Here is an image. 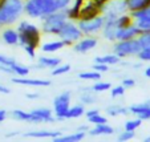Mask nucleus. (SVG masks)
<instances>
[{
  "mask_svg": "<svg viewBox=\"0 0 150 142\" xmlns=\"http://www.w3.org/2000/svg\"><path fill=\"white\" fill-rule=\"evenodd\" d=\"M71 0H28L24 9L31 17H44L67 8Z\"/></svg>",
  "mask_w": 150,
  "mask_h": 142,
  "instance_id": "nucleus-1",
  "label": "nucleus"
},
{
  "mask_svg": "<svg viewBox=\"0 0 150 142\" xmlns=\"http://www.w3.org/2000/svg\"><path fill=\"white\" fill-rule=\"evenodd\" d=\"M23 9L21 0H4L0 6V24H12L23 13Z\"/></svg>",
  "mask_w": 150,
  "mask_h": 142,
  "instance_id": "nucleus-2",
  "label": "nucleus"
},
{
  "mask_svg": "<svg viewBox=\"0 0 150 142\" xmlns=\"http://www.w3.org/2000/svg\"><path fill=\"white\" fill-rule=\"evenodd\" d=\"M19 41L23 44L24 47H32L35 48L36 44L39 43V31L37 28L33 25V24H29L27 21H23V23L19 25Z\"/></svg>",
  "mask_w": 150,
  "mask_h": 142,
  "instance_id": "nucleus-3",
  "label": "nucleus"
},
{
  "mask_svg": "<svg viewBox=\"0 0 150 142\" xmlns=\"http://www.w3.org/2000/svg\"><path fill=\"white\" fill-rule=\"evenodd\" d=\"M67 17H68V13L59 11L44 16V23H42L44 32H47V33H59L62 24L67 21Z\"/></svg>",
  "mask_w": 150,
  "mask_h": 142,
  "instance_id": "nucleus-4",
  "label": "nucleus"
},
{
  "mask_svg": "<svg viewBox=\"0 0 150 142\" xmlns=\"http://www.w3.org/2000/svg\"><path fill=\"white\" fill-rule=\"evenodd\" d=\"M141 51V45H139L137 39L130 40H121L118 44L114 45V52L118 57H125L129 54H137Z\"/></svg>",
  "mask_w": 150,
  "mask_h": 142,
  "instance_id": "nucleus-5",
  "label": "nucleus"
},
{
  "mask_svg": "<svg viewBox=\"0 0 150 142\" xmlns=\"http://www.w3.org/2000/svg\"><path fill=\"white\" fill-rule=\"evenodd\" d=\"M81 35L82 32L80 31V28L74 25L73 23H71V21H65L59 32V36L65 41V44L73 43V41L79 40L81 37Z\"/></svg>",
  "mask_w": 150,
  "mask_h": 142,
  "instance_id": "nucleus-6",
  "label": "nucleus"
},
{
  "mask_svg": "<svg viewBox=\"0 0 150 142\" xmlns=\"http://www.w3.org/2000/svg\"><path fill=\"white\" fill-rule=\"evenodd\" d=\"M69 102H71V93L69 92H65V93L60 94L59 97L54 98V113H56V117L59 119L67 118V113L69 110Z\"/></svg>",
  "mask_w": 150,
  "mask_h": 142,
  "instance_id": "nucleus-7",
  "label": "nucleus"
},
{
  "mask_svg": "<svg viewBox=\"0 0 150 142\" xmlns=\"http://www.w3.org/2000/svg\"><path fill=\"white\" fill-rule=\"evenodd\" d=\"M105 19L101 16H93L89 17V19L81 20L79 23V28L81 32L84 33H93V32H97L104 27Z\"/></svg>",
  "mask_w": 150,
  "mask_h": 142,
  "instance_id": "nucleus-8",
  "label": "nucleus"
},
{
  "mask_svg": "<svg viewBox=\"0 0 150 142\" xmlns=\"http://www.w3.org/2000/svg\"><path fill=\"white\" fill-rule=\"evenodd\" d=\"M133 17L137 19L136 25L141 32H150V4L146 8L133 12Z\"/></svg>",
  "mask_w": 150,
  "mask_h": 142,
  "instance_id": "nucleus-9",
  "label": "nucleus"
},
{
  "mask_svg": "<svg viewBox=\"0 0 150 142\" xmlns=\"http://www.w3.org/2000/svg\"><path fill=\"white\" fill-rule=\"evenodd\" d=\"M126 0H112L102 7L105 15H116V16H120L122 12L126 11Z\"/></svg>",
  "mask_w": 150,
  "mask_h": 142,
  "instance_id": "nucleus-10",
  "label": "nucleus"
},
{
  "mask_svg": "<svg viewBox=\"0 0 150 142\" xmlns=\"http://www.w3.org/2000/svg\"><path fill=\"white\" fill-rule=\"evenodd\" d=\"M139 33H141V31L138 29V27L129 24V25H126V27L117 28L116 39L117 40H130V39H134V37Z\"/></svg>",
  "mask_w": 150,
  "mask_h": 142,
  "instance_id": "nucleus-11",
  "label": "nucleus"
},
{
  "mask_svg": "<svg viewBox=\"0 0 150 142\" xmlns=\"http://www.w3.org/2000/svg\"><path fill=\"white\" fill-rule=\"evenodd\" d=\"M96 45H97V40L88 37V39H84V40H81L80 43H77L73 49L76 52H82V53H84V52H88V51H91V49H93Z\"/></svg>",
  "mask_w": 150,
  "mask_h": 142,
  "instance_id": "nucleus-12",
  "label": "nucleus"
},
{
  "mask_svg": "<svg viewBox=\"0 0 150 142\" xmlns=\"http://www.w3.org/2000/svg\"><path fill=\"white\" fill-rule=\"evenodd\" d=\"M12 116L15 117L19 121H29V122H41V118L36 117L35 114L32 113H25L23 110H13Z\"/></svg>",
  "mask_w": 150,
  "mask_h": 142,
  "instance_id": "nucleus-13",
  "label": "nucleus"
},
{
  "mask_svg": "<svg viewBox=\"0 0 150 142\" xmlns=\"http://www.w3.org/2000/svg\"><path fill=\"white\" fill-rule=\"evenodd\" d=\"M13 83L21 84V85H29V86H48V85H51V83L45 81V80H29V78H13Z\"/></svg>",
  "mask_w": 150,
  "mask_h": 142,
  "instance_id": "nucleus-14",
  "label": "nucleus"
},
{
  "mask_svg": "<svg viewBox=\"0 0 150 142\" xmlns=\"http://www.w3.org/2000/svg\"><path fill=\"white\" fill-rule=\"evenodd\" d=\"M3 40L6 41L8 45H15V44L19 43V33L13 29H7L3 32Z\"/></svg>",
  "mask_w": 150,
  "mask_h": 142,
  "instance_id": "nucleus-15",
  "label": "nucleus"
},
{
  "mask_svg": "<svg viewBox=\"0 0 150 142\" xmlns=\"http://www.w3.org/2000/svg\"><path fill=\"white\" fill-rule=\"evenodd\" d=\"M150 4V0H126V6L130 11H138V9L146 8Z\"/></svg>",
  "mask_w": 150,
  "mask_h": 142,
  "instance_id": "nucleus-16",
  "label": "nucleus"
},
{
  "mask_svg": "<svg viewBox=\"0 0 150 142\" xmlns=\"http://www.w3.org/2000/svg\"><path fill=\"white\" fill-rule=\"evenodd\" d=\"M85 137L84 131H79V133L71 134V136H62V137H56L53 138L54 142H73V141H81Z\"/></svg>",
  "mask_w": 150,
  "mask_h": 142,
  "instance_id": "nucleus-17",
  "label": "nucleus"
},
{
  "mask_svg": "<svg viewBox=\"0 0 150 142\" xmlns=\"http://www.w3.org/2000/svg\"><path fill=\"white\" fill-rule=\"evenodd\" d=\"M89 133H91L92 136H100V134H113L114 130L112 126L106 125V124H98V125H97L93 130L89 131Z\"/></svg>",
  "mask_w": 150,
  "mask_h": 142,
  "instance_id": "nucleus-18",
  "label": "nucleus"
},
{
  "mask_svg": "<svg viewBox=\"0 0 150 142\" xmlns=\"http://www.w3.org/2000/svg\"><path fill=\"white\" fill-rule=\"evenodd\" d=\"M27 137H35V138H56L60 136L59 131H32V133H27Z\"/></svg>",
  "mask_w": 150,
  "mask_h": 142,
  "instance_id": "nucleus-19",
  "label": "nucleus"
},
{
  "mask_svg": "<svg viewBox=\"0 0 150 142\" xmlns=\"http://www.w3.org/2000/svg\"><path fill=\"white\" fill-rule=\"evenodd\" d=\"M32 114H35L36 117L41 118V121H47V122H52L53 121V117H52V112L49 109H36V110H32Z\"/></svg>",
  "mask_w": 150,
  "mask_h": 142,
  "instance_id": "nucleus-20",
  "label": "nucleus"
},
{
  "mask_svg": "<svg viewBox=\"0 0 150 142\" xmlns=\"http://www.w3.org/2000/svg\"><path fill=\"white\" fill-rule=\"evenodd\" d=\"M65 45V41L61 40V41H51V43H47L42 45V51L44 52H56L59 49H61L62 47Z\"/></svg>",
  "mask_w": 150,
  "mask_h": 142,
  "instance_id": "nucleus-21",
  "label": "nucleus"
},
{
  "mask_svg": "<svg viewBox=\"0 0 150 142\" xmlns=\"http://www.w3.org/2000/svg\"><path fill=\"white\" fill-rule=\"evenodd\" d=\"M39 61L40 66H45V68H56L60 64V59H54V57H41Z\"/></svg>",
  "mask_w": 150,
  "mask_h": 142,
  "instance_id": "nucleus-22",
  "label": "nucleus"
},
{
  "mask_svg": "<svg viewBox=\"0 0 150 142\" xmlns=\"http://www.w3.org/2000/svg\"><path fill=\"white\" fill-rule=\"evenodd\" d=\"M120 61V57L117 54H108V56H102L96 59V63H102L106 64V65H110V64H117Z\"/></svg>",
  "mask_w": 150,
  "mask_h": 142,
  "instance_id": "nucleus-23",
  "label": "nucleus"
},
{
  "mask_svg": "<svg viewBox=\"0 0 150 142\" xmlns=\"http://www.w3.org/2000/svg\"><path fill=\"white\" fill-rule=\"evenodd\" d=\"M82 114H84V108L81 105H76L73 108H69L68 113H67V118H77Z\"/></svg>",
  "mask_w": 150,
  "mask_h": 142,
  "instance_id": "nucleus-24",
  "label": "nucleus"
},
{
  "mask_svg": "<svg viewBox=\"0 0 150 142\" xmlns=\"http://www.w3.org/2000/svg\"><path fill=\"white\" fill-rule=\"evenodd\" d=\"M150 106V102H144V104H138V105H133L129 110L132 112V113L137 114V116H139V114H142L145 110H146L147 108Z\"/></svg>",
  "mask_w": 150,
  "mask_h": 142,
  "instance_id": "nucleus-25",
  "label": "nucleus"
},
{
  "mask_svg": "<svg viewBox=\"0 0 150 142\" xmlns=\"http://www.w3.org/2000/svg\"><path fill=\"white\" fill-rule=\"evenodd\" d=\"M141 36L138 37V43L141 45V48H145V47H150V32H142L139 33Z\"/></svg>",
  "mask_w": 150,
  "mask_h": 142,
  "instance_id": "nucleus-26",
  "label": "nucleus"
},
{
  "mask_svg": "<svg viewBox=\"0 0 150 142\" xmlns=\"http://www.w3.org/2000/svg\"><path fill=\"white\" fill-rule=\"evenodd\" d=\"M142 119L138 118V119H129L125 122V130H130V131H134L139 125H141Z\"/></svg>",
  "mask_w": 150,
  "mask_h": 142,
  "instance_id": "nucleus-27",
  "label": "nucleus"
},
{
  "mask_svg": "<svg viewBox=\"0 0 150 142\" xmlns=\"http://www.w3.org/2000/svg\"><path fill=\"white\" fill-rule=\"evenodd\" d=\"M106 112H108V114H110V116H118V114H126L129 110L122 108V106H109V108L106 109Z\"/></svg>",
  "mask_w": 150,
  "mask_h": 142,
  "instance_id": "nucleus-28",
  "label": "nucleus"
},
{
  "mask_svg": "<svg viewBox=\"0 0 150 142\" xmlns=\"http://www.w3.org/2000/svg\"><path fill=\"white\" fill-rule=\"evenodd\" d=\"M80 78L82 80H98L100 77V72H84V73H80Z\"/></svg>",
  "mask_w": 150,
  "mask_h": 142,
  "instance_id": "nucleus-29",
  "label": "nucleus"
},
{
  "mask_svg": "<svg viewBox=\"0 0 150 142\" xmlns=\"http://www.w3.org/2000/svg\"><path fill=\"white\" fill-rule=\"evenodd\" d=\"M12 68V72L16 74H19V76H25V74H28V68H25V66H21L19 65V64H13V65L11 66Z\"/></svg>",
  "mask_w": 150,
  "mask_h": 142,
  "instance_id": "nucleus-30",
  "label": "nucleus"
},
{
  "mask_svg": "<svg viewBox=\"0 0 150 142\" xmlns=\"http://www.w3.org/2000/svg\"><path fill=\"white\" fill-rule=\"evenodd\" d=\"M138 57L144 61H150V47H145V48H141V51L138 52Z\"/></svg>",
  "mask_w": 150,
  "mask_h": 142,
  "instance_id": "nucleus-31",
  "label": "nucleus"
},
{
  "mask_svg": "<svg viewBox=\"0 0 150 142\" xmlns=\"http://www.w3.org/2000/svg\"><path fill=\"white\" fill-rule=\"evenodd\" d=\"M69 71H71V65H61V66L57 65L56 68L52 71V74H53V76H59V74H64Z\"/></svg>",
  "mask_w": 150,
  "mask_h": 142,
  "instance_id": "nucleus-32",
  "label": "nucleus"
},
{
  "mask_svg": "<svg viewBox=\"0 0 150 142\" xmlns=\"http://www.w3.org/2000/svg\"><path fill=\"white\" fill-rule=\"evenodd\" d=\"M88 118H89V122L96 124V125H98V124H106V118H105V117H102V116H100V113L88 117Z\"/></svg>",
  "mask_w": 150,
  "mask_h": 142,
  "instance_id": "nucleus-33",
  "label": "nucleus"
},
{
  "mask_svg": "<svg viewBox=\"0 0 150 142\" xmlns=\"http://www.w3.org/2000/svg\"><path fill=\"white\" fill-rule=\"evenodd\" d=\"M110 86L112 85L109 83H97V84H94L93 90L94 92H104V90H108Z\"/></svg>",
  "mask_w": 150,
  "mask_h": 142,
  "instance_id": "nucleus-34",
  "label": "nucleus"
},
{
  "mask_svg": "<svg viewBox=\"0 0 150 142\" xmlns=\"http://www.w3.org/2000/svg\"><path fill=\"white\" fill-rule=\"evenodd\" d=\"M134 137V131H130V130H125L124 133H121L118 136V139L120 141H129Z\"/></svg>",
  "mask_w": 150,
  "mask_h": 142,
  "instance_id": "nucleus-35",
  "label": "nucleus"
},
{
  "mask_svg": "<svg viewBox=\"0 0 150 142\" xmlns=\"http://www.w3.org/2000/svg\"><path fill=\"white\" fill-rule=\"evenodd\" d=\"M0 64H4V65H8V66H12L13 64H16L13 59H9L7 56H3V54H0Z\"/></svg>",
  "mask_w": 150,
  "mask_h": 142,
  "instance_id": "nucleus-36",
  "label": "nucleus"
},
{
  "mask_svg": "<svg viewBox=\"0 0 150 142\" xmlns=\"http://www.w3.org/2000/svg\"><path fill=\"white\" fill-rule=\"evenodd\" d=\"M93 69L96 72H106L109 69V66L106 64H102V63H96V65L93 66Z\"/></svg>",
  "mask_w": 150,
  "mask_h": 142,
  "instance_id": "nucleus-37",
  "label": "nucleus"
},
{
  "mask_svg": "<svg viewBox=\"0 0 150 142\" xmlns=\"http://www.w3.org/2000/svg\"><path fill=\"white\" fill-rule=\"evenodd\" d=\"M125 92V86H117V88H113V90H112V96L113 97H117V96H122Z\"/></svg>",
  "mask_w": 150,
  "mask_h": 142,
  "instance_id": "nucleus-38",
  "label": "nucleus"
},
{
  "mask_svg": "<svg viewBox=\"0 0 150 142\" xmlns=\"http://www.w3.org/2000/svg\"><path fill=\"white\" fill-rule=\"evenodd\" d=\"M81 100L84 104H93L96 100H94L93 96H91V94H82L81 96Z\"/></svg>",
  "mask_w": 150,
  "mask_h": 142,
  "instance_id": "nucleus-39",
  "label": "nucleus"
},
{
  "mask_svg": "<svg viewBox=\"0 0 150 142\" xmlns=\"http://www.w3.org/2000/svg\"><path fill=\"white\" fill-rule=\"evenodd\" d=\"M134 80H132V78H126V80H124V83H122V85L125 86V88H132V86H134Z\"/></svg>",
  "mask_w": 150,
  "mask_h": 142,
  "instance_id": "nucleus-40",
  "label": "nucleus"
},
{
  "mask_svg": "<svg viewBox=\"0 0 150 142\" xmlns=\"http://www.w3.org/2000/svg\"><path fill=\"white\" fill-rule=\"evenodd\" d=\"M138 117H139L141 119H149V118H150V106H149V108H147L142 114H139Z\"/></svg>",
  "mask_w": 150,
  "mask_h": 142,
  "instance_id": "nucleus-41",
  "label": "nucleus"
},
{
  "mask_svg": "<svg viewBox=\"0 0 150 142\" xmlns=\"http://www.w3.org/2000/svg\"><path fill=\"white\" fill-rule=\"evenodd\" d=\"M25 51L28 52L29 57H35V48H32V47H25Z\"/></svg>",
  "mask_w": 150,
  "mask_h": 142,
  "instance_id": "nucleus-42",
  "label": "nucleus"
},
{
  "mask_svg": "<svg viewBox=\"0 0 150 142\" xmlns=\"http://www.w3.org/2000/svg\"><path fill=\"white\" fill-rule=\"evenodd\" d=\"M6 116H7V112L1 109V110H0V122H3L4 119H6Z\"/></svg>",
  "mask_w": 150,
  "mask_h": 142,
  "instance_id": "nucleus-43",
  "label": "nucleus"
},
{
  "mask_svg": "<svg viewBox=\"0 0 150 142\" xmlns=\"http://www.w3.org/2000/svg\"><path fill=\"white\" fill-rule=\"evenodd\" d=\"M0 92H1V93H4V94H8L9 93V89L7 88V86H4V85H1V84H0Z\"/></svg>",
  "mask_w": 150,
  "mask_h": 142,
  "instance_id": "nucleus-44",
  "label": "nucleus"
},
{
  "mask_svg": "<svg viewBox=\"0 0 150 142\" xmlns=\"http://www.w3.org/2000/svg\"><path fill=\"white\" fill-rule=\"evenodd\" d=\"M98 113H100V110H98V109H94V110L88 112V113H86V116H88V117H91V116H94V114H98Z\"/></svg>",
  "mask_w": 150,
  "mask_h": 142,
  "instance_id": "nucleus-45",
  "label": "nucleus"
},
{
  "mask_svg": "<svg viewBox=\"0 0 150 142\" xmlns=\"http://www.w3.org/2000/svg\"><path fill=\"white\" fill-rule=\"evenodd\" d=\"M27 97H28V98H36V97H39V94H37V93H33V94L28 93V94H27Z\"/></svg>",
  "mask_w": 150,
  "mask_h": 142,
  "instance_id": "nucleus-46",
  "label": "nucleus"
},
{
  "mask_svg": "<svg viewBox=\"0 0 150 142\" xmlns=\"http://www.w3.org/2000/svg\"><path fill=\"white\" fill-rule=\"evenodd\" d=\"M145 74H146V77H149V78H150V66L146 69V71H145Z\"/></svg>",
  "mask_w": 150,
  "mask_h": 142,
  "instance_id": "nucleus-47",
  "label": "nucleus"
},
{
  "mask_svg": "<svg viewBox=\"0 0 150 142\" xmlns=\"http://www.w3.org/2000/svg\"><path fill=\"white\" fill-rule=\"evenodd\" d=\"M145 141H146V142H150V137H147V138H145Z\"/></svg>",
  "mask_w": 150,
  "mask_h": 142,
  "instance_id": "nucleus-48",
  "label": "nucleus"
}]
</instances>
